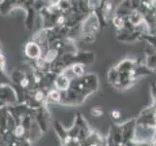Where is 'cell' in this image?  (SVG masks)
I'll return each mask as SVG.
<instances>
[{
  "label": "cell",
  "instance_id": "obj_2",
  "mask_svg": "<svg viewBox=\"0 0 156 146\" xmlns=\"http://www.w3.org/2000/svg\"><path fill=\"white\" fill-rule=\"evenodd\" d=\"M73 71L74 73H76V74H82L83 72V67L80 66V64H76V66H73Z\"/></svg>",
  "mask_w": 156,
  "mask_h": 146
},
{
  "label": "cell",
  "instance_id": "obj_1",
  "mask_svg": "<svg viewBox=\"0 0 156 146\" xmlns=\"http://www.w3.org/2000/svg\"><path fill=\"white\" fill-rule=\"evenodd\" d=\"M49 97L51 100H53V101H58V100H60V99H61L59 92H57L55 90L50 92V93H49Z\"/></svg>",
  "mask_w": 156,
  "mask_h": 146
},
{
  "label": "cell",
  "instance_id": "obj_4",
  "mask_svg": "<svg viewBox=\"0 0 156 146\" xmlns=\"http://www.w3.org/2000/svg\"><path fill=\"white\" fill-rule=\"evenodd\" d=\"M92 111H95V113H92V114L94 116H101V115H103V110H99L97 111V108H94V109Z\"/></svg>",
  "mask_w": 156,
  "mask_h": 146
},
{
  "label": "cell",
  "instance_id": "obj_3",
  "mask_svg": "<svg viewBox=\"0 0 156 146\" xmlns=\"http://www.w3.org/2000/svg\"><path fill=\"white\" fill-rule=\"evenodd\" d=\"M111 115H112V117L114 118V119H118L120 117V112L119 111H117V110H112V113H111Z\"/></svg>",
  "mask_w": 156,
  "mask_h": 146
}]
</instances>
